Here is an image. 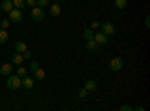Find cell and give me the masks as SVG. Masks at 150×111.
I'll return each mask as SVG.
<instances>
[{
	"mask_svg": "<svg viewBox=\"0 0 150 111\" xmlns=\"http://www.w3.org/2000/svg\"><path fill=\"white\" fill-rule=\"evenodd\" d=\"M6 86H8V89H11V90H18L21 87V78L18 75H8Z\"/></svg>",
	"mask_w": 150,
	"mask_h": 111,
	"instance_id": "obj_1",
	"label": "cell"
},
{
	"mask_svg": "<svg viewBox=\"0 0 150 111\" xmlns=\"http://www.w3.org/2000/svg\"><path fill=\"white\" fill-rule=\"evenodd\" d=\"M30 17H32L33 21H42L44 17H45L44 8H41V6H33L32 11H30Z\"/></svg>",
	"mask_w": 150,
	"mask_h": 111,
	"instance_id": "obj_2",
	"label": "cell"
},
{
	"mask_svg": "<svg viewBox=\"0 0 150 111\" xmlns=\"http://www.w3.org/2000/svg\"><path fill=\"white\" fill-rule=\"evenodd\" d=\"M11 23H14V24H17V23H20L21 20H23V12H21V9H17V8H14L11 12H9V18H8Z\"/></svg>",
	"mask_w": 150,
	"mask_h": 111,
	"instance_id": "obj_3",
	"label": "cell"
},
{
	"mask_svg": "<svg viewBox=\"0 0 150 111\" xmlns=\"http://www.w3.org/2000/svg\"><path fill=\"white\" fill-rule=\"evenodd\" d=\"M110 69L112 71V72H117V71H120L122 68H123V59L122 57H114V59H111V62H110Z\"/></svg>",
	"mask_w": 150,
	"mask_h": 111,
	"instance_id": "obj_4",
	"label": "cell"
},
{
	"mask_svg": "<svg viewBox=\"0 0 150 111\" xmlns=\"http://www.w3.org/2000/svg\"><path fill=\"white\" fill-rule=\"evenodd\" d=\"M99 29H101V32L105 33L107 36L116 33V29H114V24H112V23H101V27H99Z\"/></svg>",
	"mask_w": 150,
	"mask_h": 111,
	"instance_id": "obj_5",
	"label": "cell"
},
{
	"mask_svg": "<svg viewBox=\"0 0 150 111\" xmlns=\"http://www.w3.org/2000/svg\"><path fill=\"white\" fill-rule=\"evenodd\" d=\"M48 12H50V15H51V17H60V14H62V6L56 2L54 5H50Z\"/></svg>",
	"mask_w": 150,
	"mask_h": 111,
	"instance_id": "obj_6",
	"label": "cell"
},
{
	"mask_svg": "<svg viewBox=\"0 0 150 111\" xmlns=\"http://www.w3.org/2000/svg\"><path fill=\"white\" fill-rule=\"evenodd\" d=\"M93 39H95L99 45H107V44H108V38H107V35H105V33H102V32L95 33Z\"/></svg>",
	"mask_w": 150,
	"mask_h": 111,
	"instance_id": "obj_7",
	"label": "cell"
},
{
	"mask_svg": "<svg viewBox=\"0 0 150 111\" xmlns=\"http://www.w3.org/2000/svg\"><path fill=\"white\" fill-rule=\"evenodd\" d=\"M99 45L95 39H90V41H87L86 42V48H87V51H90V53H96V51H99Z\"/></svg>",
	"mask_w": 150,
	"mask_h": 111,
	"instance_id": "obj_8",
	"label": "cell"
},
{
	"mask_svg": "<svg viewBox=\"0 0 150 111\" xmlns=\"http://www.w3.org/2000/svg\"><path fill=\"white\" fill-rule=\"evenodd\" d=\"M12 69H14V65L12 63H3L2 66H0V74L5 75V77H8V75L12 74Z\"/></svg>",
	"mask_w": 150,
	"mask_h": 111,
	"instance_id": "obj_9",
	"label": "cell"
},
{
	"mask_svg": "<svg viewBox=\"0 0 150 111\" xmlns=\"http://www.w3.org/2000/svg\"><path fill=\"white\" fill-rule=\"evenodd\" d=\"M84 89L87 92H95V90H98V84H96L95 80H87L84 83Z\"/></svg>",
	"mask_w": 150,
	"mask_h": 111,
	"instance_id": "obj_10",
	"label": "cell"
},
{
	"mask_svg": "<svg viewBox=\"0 0 150 111\" xmlns=\"http://www.w3.org/2000/svg\"><path fill=\"white\" fill-rule=\"evenodd\" d=\"M21 86H23L24 89H27V90H29V89H33V78L24 75L23 80H21Z\"/></svg>",
	"mask_w": 150,
	"mask_h": 111,
	"instance_id": "obj_11",
	"label": "cell"
},
{
	"mask_svg": "<svg viewBox=\"0 0 150 111\" xmlns=\"http://www.w3.org/2000/svg\"><path fill=\"white\" fill-rule=\"evenodd\" d=\"M24 62V57H23V53H14L12 54V65H21Z\"/></svg>",
	"mask_w": 150,
	"mask_h": 111,
	"instance_id": "obj_12",
	"label": "cell"
},
{
	"mask_svg": "<svg viewBox=\"0 0 150 111\" xmlns=\"http://www.w3.org/2000/svg\"><path fill=\"white\" fill-rule=\"evenodd\" d=\"M2 9L5 12H11L12 9H14V5H12V0H2Z\"/></svg>",
	"mask_w": 150,
	"mask_h": 111,
	"instance_id": "obj_13",
	"label": "cell"
},
{
	"mask_svg": "<svg viewBox=\"0 0 150 111\" xmlns=\"http://www.w3.org/2000/svg\"><path fill=\"white\" fill-rule=\"evenodd\" d=\"M8 41H9V33L0 27V44H6Z\"/></svg>",
	"mask_w": 150,
	"mask_h": 111,
	"instance_id": "obj_14",
	"label": "cell"
},
{
	"mask_svg": "<svg viewBox=\"0 0 150 111\" xmlns=\"http://www.w3.org/2000/svg\"><path fill=\"white\" fill-rule=\"evenodd\" d=\"M26 50H27V45H26V42L18 41V42L15 44V51H17V53H24Z\"/></svg>",
	"mask_w": 150,
	"mask_h": 111,
	"instance_id": "obj_15",
	"label": "cell"
},
{
	"mask_svg": "<svg viewBox=\"0 0 150 111\" xmlns=\"http://www.w3.org/2000/svg\"><path fill=\"white\" fill-rule=\"evenodd\" d=\"M35 78H36V80H44V78H45V71L41 69V68H38V69L35 71Z\"/></svg>",
	"mask_w": 150,
	"mask_h": 111,
	"instance_id": "obj_16",
	"label": "cell"
},
{
	"mask_svg": "<svg viewBox=\"0 0 150 111\" xmlns=\"http://www.w3.org/2000/svg\"><path fill=\"white\" fill-rule=\"evenodd\" d=\"M128 5V0H114V6L117 9H125Z\"/></svg>",
	"mask_w": 150,
	"mask_h": 111,
	"instance_id": "obj_17",
	"label": "cell"
},
{
	"mask_svg": "<svg viewBox=\"0 0 150 111\" xmlns=\"http://www.w3.org/2000/svg\"><path fill=\"white\" fill-rule=\"evenodd\" d=\"M12 5H14V8H17V9H23L24 6H26V0H12Z\"/></svg>",
	"mask_w": 150,
	"mask_h": 111,
	"instance_id": "obj_18",
	"label": "cell"
},
{
	"mask_svg": "<svg viewBox=\"0 0 150 111\" xmlns=\"http://www.w3.org/2000/svg\"><path fill=\"white\" fill-rule=\"evenodd\" d=\"M83 36H84V39H86V41H90V39H93L95 33H93V30H92V29H86Z\"/></svg>",
	"mask_w": 150,
	"mask_h": 111,
	"instance_id": "obj_19",
	"label": "cell"
},
{
	"mask_svg": "<svg viewBox=\"0 0 150 111\" xmlns=\"http://www.w3.org/2000/svg\"><path fill=\"white\" fill-rule=\"evenodd\" d=\"M17 74H18V77H24V75H27V69L24 68V66H18V71H17Z\"/></svg>",
	"mask_w": 150,
	"mask_h": 111,
	"instance_id": "obj_20",
	"label": "cell"
},
{
	"mask_svg": "<svg viewBox=\"0 0 150 111\" xmlns=\"http://www.w3.org/2000/svg\"><path fill=\"white\" fill-rule=\"evenodd\" d=\"M48 3H50V0H36V6H41V8L48 6Z\"/></svg>",
	"mask_w": 150,
	"mask_h": 111,
	"instance_id": "obj_21",
	"label": "cell"
},
{
	"mask_svg": "<svg viewBox=\"0 0 150 111\" xmlns=\"http://www.w3.org/2000/svg\"><path fill=\"white\" fill-rule=\"evenodd\" d=\"M99 27H101V23L99 21H92V26H90V29L95 32V30H98Z\"/></svg>",
	"mask_w": 150,
	"mask_h": 111,
	"instance_id": "obj_22",
	"label": "cell"
},
{
	"mask_svg": "<svg viewBox=\"0 0 150 111\" xmlns=\"http://www.w3.org/2000/svg\"><path fill=\"white\" fill-rule=\"evenodd\" d=\"M29 68H30V69H32V71L35 72V71H36L38 68H39V63H38V62H35V60H33V62H30V66H29Z\"/></svg>",
	"mask_w": 150,
	"mask_h": 111,
	"instance_id": "obj_23",
	"label": "cell"
},
{
	"mask_svg": "<svg viewBox=\"0 0 150 111\" xmlns=\"http://www.w3.org/2000/svg\"><path fill=\"white\" fill-rule=\"evenodd\" d=\"M87 93H89V92H87V90H86L84 87L78 90V96H80V98H86V96H87Z\"/></svg>",
	"mask_w": 150,
	"mask_h": 111,
	"instance_id": "obj_24",
	"label": "cell"
},
{
	"mask_svg": "<svg viewBox=\"0 0 150 111\" xmlns=\"http://www.w3.org/2000/svg\"><path fill=\"white\" fill-rule=\"evenodd\" d=\"M9 20H2V23H0V27L2 29H6V27H9Z\"/></svg>",
	"mask_w": 150,
	"mask_h": 111,
	"instance_id": "obj_25",
	"label": "cell"
},
{
	"mask_svg": "<svg viewBox=\"0 0 150 111\" xmlns=\"http://www.w3.org/2000/svg\"><path fill=\"white\" fill-rule=\"evenodd\" d=\"M26 6H30V8L36 6V0H26Z\"/></svg>",
	"mask_w": 150,
	"mask_h": 111,
	"instance_id": "obj_26",
	"label": "cell"
},
{
	"mask_svg": "<svg viewBox=\"0 0 150 111\" xmlns=\"http://www.w3.org/2000/svg\"><path fill=\"white\" fill-rule=\"evenodd\" d=\"M23 57H24V59H32V53H30L29 50H26V51L23 53Z\"/></svg>",
	"mask_w": 150,
	"mask_h": 111,
	"instance_id": "obj_27",
	"label": "cell"
},
{
	"mask_svg": "<svg viewBox=\"0 0 150 111\" xmlns=\"http://www.w3.org/2000/svg\"><path fill=\"white\" fill-rule=\"evenodd\" d=\"M131 110H134L131 105H123V107H120V111H131Z\"/></svg>",
	"mask_w": 150,
	"mask_h": 111,
	"instance_id": "obj_28",
	"label": "cell"
},
{
	"mask_svg": "<svg viewBox=\"0 0 150 111\" xmlns=\"http://www.w3.org/2000/svg\"><path fill=\"white\" fill-rule=\"evenodd\" d=\"M144 24H146V27H147V29L150 27V17H149V15L146 17V21H144Z\"/></svg>",
	"mask_w": 150,
	"mask_h": 111,
	"instance_id": "obj_29",
	"label": "cell"
},
{
	"mask_svg": "<svg viewBox=\"0 0 150 111\" xmlns=\"http://www.w3.org/2000/svg\"><path fill=\"white\" fill-rule=\"evenodd\" d=\"M134 110H137V111H144V107H141V105H138V107H135Z\"/></svg>",
	"mask_w": 150,
	"mask_h": 111,
	"instance_id": "obj_30",
	"label": "cell"
}]
</instances>
